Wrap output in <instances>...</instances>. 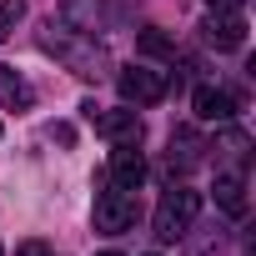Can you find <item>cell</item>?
<instances>
[{
	"label": "cell",
	"instance_id": "obj_10",
	"mask_svg": "<svg viewBox=\"0 0 256 256\" xmlns=\"http://www.w3.org/2000/svg\"><path fill=\"white\" fill-rule=\"evenodd\" d=\"M0 100H6V106H30L36 90L26 86V76H16L10 66H0Z\"/></svg>",
	"mask_w": 256,
	"mask_h": 256
},
{
	"label": "cell",
	"instance_id": "obj_7",
	"mask_svg": "<svg viewBox=\"0 0 256 256\" xmlns=\"http://www.w3.org/2000/svg\"><path fill=\"white\" fill-rule=\"evenodd\" d=\"M141 181H146V156L136 146H116V156H110V186L141 191Z\"/></svg>",
	"mask_w": 256,
	"mask_h": 256
},
{
	"label": "cell",
	"instance_id": "obj_2",
	"mask_svg": "<svg viewBox=\"0 0 256 256\" xmlns=\"http://www.w3.org/2000/svg\"><path fill=\"white\" fill-rule=\"evenodd\" d=\"M40 46H46L50 56H60L76 76H100V66H106V50H100L96 40H76V36H66V30H56V26H46Z\"/></svg>",
	"mask_w": 256,
	"mask_h": 256
},
{
	"label": "cell",
	"instance_id": "obj_6",
	"mask_svg": "<svg viewBox=\"0 0 256 256\" xmlns=\"http://www.w3.org/2000/svg\"><path fill=\"white\" fill-rule=\"evenodd\" d=\"M201 36H206V46H216V50H241V46H246V20H241L236 10H211L206 26H201Z\"/></svg>",
	"mask_w": 256,
	"mask_h": 256
},
{
	"label": "cell",
	"instance_id": "obj_13",
	"mask_svg": "<svg viewBox=\"0 0 256 256\" xmlns=\"http://www.w3.org/2000/svg\"><path fill=\"white\" fill-rule=\"evenodd\" d=\"M16 256H50V246H46V241H20Z\"/></svg>",
	"mask_w": 256,
	"mask_h": 256
},
{
	"label": "cell",
	"instance_id": "obj_15",
	"mask_svg": "<svg viewBox=\"0 0 256 256\" xmlns=\"http://www.w3.org/2000/svg\"><path fill=\"white\" fill-rule=\"evenodd\" d=\"M206 6H211V10H241L246 0H206Z\"/></svg>",
	"mask_w": 256,
	"mask_h": 256
},
{
	"label": "cell",
	"instance_id": "obj_4",
	"mask_svg": "<svg viewBox=\"0 0 256 256\" xmlns=\"http://www.w3.org/2000/svg\"><path fill=\"white\" fill-rule=\"evenodd\" d=\"M131 226H136V196H131V191L110 186V191L96 196V231L120 236V231H131Z\"/></svg>",
	"mask_w": 256,
	"mask_h": 256
},
{
	"label": "cell",
	"instance_id": "obj_5",
	"mask_svg": "<svg viewBox=\"0 0 256 256\" xmlns=\"http://www.w3.org/2000/svg\"><path fill=\"white\" fill-rule=\"evenodd\" d=\"M116 86H120V96L131 100V106H156V100L171 90V80H166L161 70H146V66L120 70V76H116Z\"/></svg>",
	"mask_w": 256,
	"mask_h": 256
},
{
	"label": "cell",
	"instance_id": "obj_11",
	"mask_svg": "<svg viewBox=\"0 0 256 256\" xmlns=\"http://www.w3.org/2000/svg\"><path fill=\"white\" fill-rule=\"evenodd\" d=\"M136 50H141V56H156V60H176V46H171L156 26H146V30L136 36Z\"/></svg>",
	"mask_w": 256,
	"mask_h": 256
},
{
	"label": "cell",
	"instance_id": "obj_12",
	"mask_svg": "<svg viewBox=\"0 0 256 256\" xmlns=\"http://www.w3.org/2000/svg\"><path fill=\"white\" fill-rule=\"evenodd\" d=\"M26 20V0H0V46L10 40V30Z\"/></svg>",
	"mask_w": 256,
	"mask_h": 256
},
{
	"label": "cell",
	"instance_id": "obj_1",
	"mask_svg": "<svg viewBox=\"0 0 256 256\" xmlns=\"http://www.w3.org/2000/svg\"><path fill=\"white\" fill-rule=\"evenodd\" d=\"M196 211H201V191H191V186L166 191V196H161V206H156V221H151L156 241H181V236L191 231Z\"/></svg>",
	"mask_w": 256,
	"mask_h": 256
},
{
	"label": "cell",
	"instance_id": "obj_14",
	"mask_svg": "<svg viewBox=\"0 0 256 256\" xmlns=\"http://www.w3.org/2000/svg\"><path fill=\"white\" fill-rule=\"evenodd\" d=\"M50 141H60V146H70V141H76V131H70V126H50Z\"/></svg>",
	"mask_w": 256,
	"mask_h": 256
},
{
	"label": "cell",
	"instance_id": "obj_9",
	"mask_svg": "<svg viewBox=\"0 0 256 256\" xmlns=\"http://www.w3.org/2000/svg\"><path fill=\"white\" fill-rule=\"evenodd\" d=\"M216 201L231 216H246V176L241 171H216Z\"/></svg>",
	"mask_w": 256,
	"mask_h": 256
},
{
	"label": "cell",
	"instance_id": "obj_3",
	"mask_svg": "<svg viewBox=\"0 0 256 256\" xmlns=\"http://www.w3.org/2000/svg\"><path fill=\"white\" fill-rule=\"evenodd\" d=\"M80 110H86V120L96 126V136H106L110 146H141V136H146V120H141L136 110H126V106H120V110H100L96 100H86Z\"/></svg>",
	"mask_w": 256,
	"mask_h": 256
},
{
	"label": "cell",
	"instance_id": "obj_16",
	"mask_svg": "<svg viewBox=\"0 0 256 256\" xmlns=\"http://www.w3.org/2000/svg\"><path fill=\"white\" fill-rule=\"evenodd\" d=\"M100 256H120V251H100Z\"/></svg>",
	"mask_w": 256,
	"mask_h": 256
},
{
	"label": "cell",
	"instance_id": "obj_8",
	"mask_svg": "<svg viewBox=\"0 0 256 256\" xmlns=\"http://www.w3.org/2000/svg\"><path fill=\"white\" fill-rule=\"evenodd\" d=\"M191 110H196L201 120H231V116H236V100H231V90H221V86H196Z\"/></svg>",
	"mask_w": 256,
	"mask_h": 256
}]
</instances>
